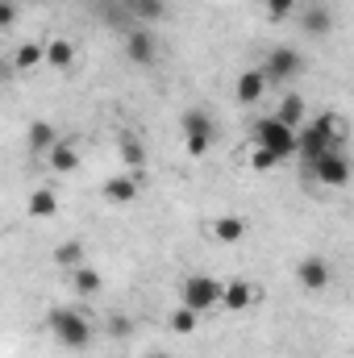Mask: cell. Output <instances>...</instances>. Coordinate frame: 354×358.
Masks as SVG:
<instances>
[{"label":"cell","mask_w":354,"mask_h":358,"mask_svg":"<svg viewBox=\"0 0 354 358\" xmlns=\"http://www.w3.org/2000/svg\"><path fill=\"white\" fill-rule=\"evenodd\" d=\"M275 121H279V125H288V129H296V125L304 121V96L288 92V96L279 100V108H275Z\"/></svg>","instance_id":"13"},{"label":"cell","mask_w":354,"mask_h":358,"mask_svg":"<svg viewBox=\"0 0 354 358\" xmlns=\"http://www.w3.org/2000/svg\"><path fill=\"white\" fill-rule=\"evenodd\" d=\"M296 279H300V287H309V292H321V287H330L334 267H330L321 255H309V259L296 267Z\"/></svg>","instance_id":"8"},{"label":"cell","mask_w":354,"mask_h":358,"mask_svg":"<svg viewBox=\"0 0 354 358\" xmlns=\"http://www.w3.org/2000/svg\"><path fill=\"white\" fill-rule=\"evenodd\" d=\"M55 142H59V134H55V125H46V121H34L29 134H25V146H29L34 155H46Z\"/></svg>","instance_id":"15"},{"label":"cell","mask_w":354,"mask_h":358,"mask_svg":"<svg viewBox=\"0 0 354 358\" xmlns=\"http://www.w3.org/2000/svg\"><path fill=\"white\" fill-rule=\"evenodd\" d=\"M129 329H134V325H129L125 317H113V321H108V334H121V338H125Z\"/></svg>","instance_id":"29"},{"label":"cell","mask_w":354,"mask_h":358,"mask_svg":"<svg viewBox=\"0 0 354 358\" xmlns=\"http://www.w3.org/2000/svg\"><path fill=\"white\" fill-rule=\"evenodd\" d=\"M125 55H129V63L150 67V63L159 59V38H155L150 29H129V34H125Z\"/></svg>","instance_id":"7"},{"label":"cell","mask_w":354,"mask_h":358,"mask_svg":"<svg viewBox=\"0 0 354 358\" xmlns=\"http://www.w3.org/2000/svg\"><path fill=\"white\" fill-rule=\"evenodd\" d=\"M213 234H217L221 246H234V242L246 238V221H242V217H221V221L213 225Z\"/></svg>","instance_id":"21"},{"label":"cell","mask_w":354,"mask_h":358,"mask_svg":"<svg viewBox=\"0 0 354 358\" xmlns=\"http://www.w3.org/2000/svg\"><path fill=\"white\" fill-rule=\"evenodd\" d=\"M309 171L321 179L325 187H346V183H351V163H346V155H342V150H330V155L313 159V163H309Z\"/></svg>","instance_id":"6"},{"label":"cell","mask_w":354,"mask_h":358,"mask_svg":"<svg viewBox=\"0 0 354 358\" xmlns=\"http://www.w3.org/2000/svg\"><path fill=\"white\" fill-rule=\"evenodd\" d=\"M121 8L138 21H159L167 13V0H121Z\"/></svg>","instance_id":"18"},{"label":"cell","mask_w":354,"mask_h":358,"mask_svg":"<svg viewBox=\"0 0 354 358\" xmlns=\"http://www.w3.org/2000/svg\"><path fill=\"white\" fill-rule=\"evenodd\" d=\"M42 63L55 67V71H67V67L76 63V42H67V38L46 42V46H42Z\"/></svg>","instance_id":"11"},{"label":"cell","mask_w":354,"mask_h":358,"mask_svg":"<svg viewBox=\"0 0 354 358\" xmlns=\"http://www.w3.org/2000/svg\"><path fill=\"white\" fill-rule=\"evenodd\" d=\"M55 263H59V267H80V263H84V242H63V246L55 250Z\"/></svg>","instance_id":"24"},{"label":"cell","mask_w":354,"mask_h":358,"mask_svg":"<svg viewBox=\"0 0 354 358\" xmlns=\"http://www.w3.org/2000/svg\"><path fill=\"white\" fill-rule=\"evenodd\" d=\"M46 159H50L55 171H76V167H80V155H76L71 142H55V146L46 150Z\"/></svg>","instance_id":"20"},{"label":"cell","mask_w":354,"mask_h":358,"mask_svg":"<svg viewBox=\"0 0 354 358\" xmlns=\"http://www.w3.org/2000/svg\"><path fill=\"white\" fill-rule=\"evenodd\" d=\"M234 92H238V104H259V100H263V92H267L263 71H259V67H255V71H242Z\"/></svg>","instance_id":"12"},{"label":"cell","mask_w":354,"mask_h":358,"mask_svg":"<svg viewBox=\"0 0 354 358\" xmlns=\"http://www.w3.org/2000/svg\"><path fill=\"white\" fill-rule=\"evenodd\" d=\"M138 187H142V176L138 171L113 176V179H104V200L108 204H129V200H138Z\"/></svg>","instance_id":"9"},{"label":"cell","mask_w":354,"mask_h":358,"mask_svg":"<svg viewBox=\"0 0 354 358\" xmlns=\"http://www.w3.org/2000/svg\"><path fill=\"white\" fill-rule=\"evenodd\" d=\"M250 167H255V171H271V167H279V159H275L271 150H263V146H255V150H250Z\"/></svg>","instance_id":"25"},{"label":"cell","mask_w":354,"mask_h":358,"mask_svg":"<svg viewBox=\"0 0 354 358\" xmlns=\"http://www.w3.org/2000/svg\"><path fill=\"white\" fill-rule=\"evenodd\" d=\"M342 142H346V121H342L338 113H321L313 125H304V129L296 134V155H300L304 167H309L313 159H321V155H330V150H342Z\"/></svg>","instance_id":"1"},{"label":"cell","mask_w":354,"mask_h":358,"mask_svg":"<svg viewBox=\"0 0 354 358\" xmlns=\"http://www.w3.org/2000/svg\"><path fill=\"white\" fill-rule=\"evenodd\" d=\"M171 329H176V334H192V329H196V313L179 308L176 317H171Z\"/></svg>","instance_id":"27"},{"label":"cell","mask_w":354,"mask_h":358,"mask_svg":"<svg viewBox=\"0 0 354 358\" xmlns=\"http://www.w3.org/2000/svg\"><path fill=\"white\" fill-rule=\"evenodd\" d=\"M17 71H34L38 63H42V42H21V50H17Z\"/></svg>","instance_id":"23"},{"label":"cell","mask_w":354,"mask_h":358,"mask_svg":"<svg viewBox=\"0 0 354 358\" xmlns=\"http://www.w3.org/2000/svg\"><path fill=\"white\" fill-rule=\"evenodd\" d=\"M4 80H8V67H4V63H0V84H4Z\"/></svg>","instance_id":"30"},{"label":"cell","mask_w":354,"mask_h":358,"mask_svg":"<svg viewBox=\"0 0 354 358\" xmlns=\"http://www.w3.org/2000/svg\"><path fill=\"white\" fill-rule=\"evenodd\" d=\"M250 300H255V287H250L246 279H225V283H221V308H225V313H246Z\"/></svg>","instance_id":"10"},{"label":"cell","mask_w":354,"mask_h":358,"mask_svg":"<svg viewBox=\"0 0 354 358\" xmlns=\"http://www.w3.org/2000/svg\"><path fill=\"white\" fill-rule=\"evenodd\" d=\"M17 21V8H13V0H0V29H8Z\"/></svg>","instance_id":"28"},{"label":"cell","mask_w":354,"mask_h":358,"mask_svg":"<svg viewBox=\"0 0 354 358\" xmlns=\"http://www.w3.org/2000/svg\"><path fill=\"white\" fill-rule=\"evenodd\" d=\"M183 138H213V117L204 108H187L183 113Z\"/></svg>","instance_id":"16"},{"label":"cell","mask_w":354,"mask_h":358,"mask_svg":"<svg viewBox=\"0 0 354 358\" xmlns=\"http://www.w3.org/2000/svg\"><path fill=\"white\" fill-rule=\"evenodd\" d=\"M255 146L271 150V155L283 163V159H292V155H296V129L279 125L275 117H263V121L255 125Z\"/></svg>","instance_id":"4"},{"label":"cell","mask_w":354,"mask_h":358,"mask_svg":"<svg viewBox=\"0 0 354 358\" xmlns=\"http://www.w3.org/2000/svg\"><path fill=\"white\" fill-rule=\"evenodd\" d=\"M296 4H300V0H267V17H271V21H283Z\"/></svg>","instance_id":"26"},{"label":"cell","mask_w":354,"mask_h":358,"mask_svg":"<svg viewBox=\"0 0 354 358\" xmlns=\"http://www.w3.org/2000/svg\"><path fill=\"white\" fill-rule=\"evenodd\" d=\"M46 325H50V334H55L67 350H84L92 342V325L80 308H50Z\"/></svg>","instance_id":"2"},{"label":"cell","mask_w":354,"mask_h":358,"mask_svg":"<svg viewBox=\"0 0 354 358\" xmlns=\"http://www.w3.org/2000/svg\"><path fill=\"white\" fill-rule=\"evenodd\" d=\"M259 71H263L267 84H288L304 71V55L296 46H271V55H267V63Z\"/></svg>","instance_id":"5"},{"label":"cell","mask_w":354,"mask_h":358,"mask_svg":"<svg viewBox=\"0 0 354 358\" xmlns=\"http://www.w3.org/2000/svg\"><path fill=\"white\" fill-rule=\"evenodd\" d=\"M117 150H121V163H125L129 171H142V163H146V150H142L138 134H117Z\"/></svg>","instance_id":"14"},{"label":"cell","mask_w":354,"mask_h":358,"mask_svg":"<svg viewBox=\"0 0 354 358\" xmlns=\"http://www.w3.org/2000/svg\"><path fill=\"white\" fill-rule=\"evenodd\" d=\"M71 287H76L80 296H92V292H100V271H92L88 263L71 267Z\"/></svg>","instance_id":"22"},{"label":"cell","mask_w":354,"mask_h":358,"mask_svg":"<svg viewBox=\"0 0 354 358\" xmlns=\"http://www.w3.org/2000/svg\"><path fill=\"white\" fill-rule=\"evenodd\" d=\"M300 25H304V34H313V38L321 34V38H325V34L334 29V17H330V8H321V4H313V8H309V13L300 17Z\"/></svg>","instance_id":"19"},{"label":"cell","mask_w":354,"mask_h":358,"mask_svg":"<svg viewBox=\"0 0 354 358\" xmlns=\"http://www.w3.org/2000/svg\"><path fill=\"white\" fill-rule=\"evenodd\" d=\"M55 213H59V196H55V187H38V192L29 196V217L46 221V217H55Z\"/></svg>","instance_id":"17"},{"label":"cell","mask_w":354,"mask_h":358,"mask_svg":"<svg viewBox=\"0 0 354 358\" xmlns=\"http://www.w3.org/2000/svg\"><path fill=\"white\" fill-rule=\"evenodd\" d=\"M221 283H225V279H213V275H187L183 287H179L183 308L196 313V317L208 313V308H217V304H221Z\"/></svg>","instance_id":"3"}]
</instances>
